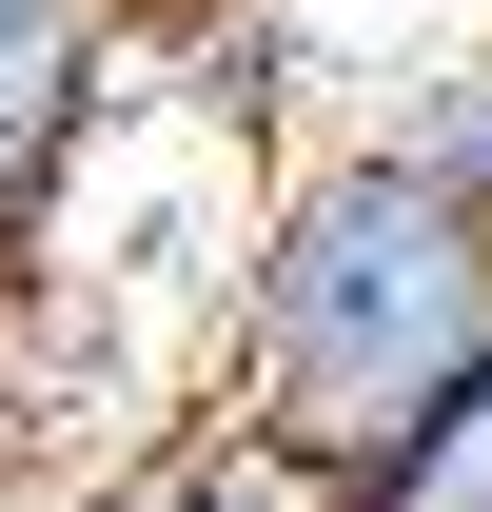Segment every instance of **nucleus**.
<instances>
[{
	"mask_svg": "<svg viewBox=\"0 0 492 512\" xmlns=\"http://www.w3.org/2000/svg\"><path fill=\"white\" fill-rule=\"evenodd\" d=\"M197 512H355V453H315V434H276V414H178V453H158Z\"/></svg>",
	"mask_w": 492,
	"mask_h": 512,
	"instance_id": "3",
	"label": "nucleus"
},
{
	"mask_svg": "<svg viewBox=\"0 0 492 512\" xmlns=\"http://www.w3.org/2000/svg\"><path fill=\"white\" fill-rule=\"evenodd\" d=\"M99 79H119V20H60V40H0V256H40L79 138H99Z\"/></svg>",
	"mask_w": 492,
	"mask_h": 512,
	"instance_id": "2",
	"label": "nucleus"
},
{
	"mask_svg": "<svg viewBox=\"0 0 492 512\" xmlns=\"http://www.w3.org/2000/svg\"><path fill=\"white\" fill-rule=\"evenodd\" d=\"M79 512H197V493H178V473H119V493H79Z\"/></svg>",
	"mask_w": 492,
	"mask_h": 512,
	"instance_id": "7",
	"label": "nucleus"
},
{
	"mask_svg": "<svg viewBox=\"0 0 492 512\" xmlns=\"http://www.w3.org/2000/svg\"><path fill=\"white\" fill-rule=\"evenodd\" d=\"M60 20H119V0H0V40H60Z\"/></svg>",
	"mask_w": 492,
	"mask_h": 512,
	"instance_id": "6",
	"label": "nucleus"
},
{
	"mask_svg": "<svg viewBox=\"0 0 492 512\" xmlns=\"http://www.w3.org/2000/svg\"><path fill=\"white\" fill-rule=\"evenodd\" d=\"M394 138H414L433 178L473 197V237H492V60H453V79H433V99H414V119H394Z\"/></svg>",
	"mask_w": 492,
	"mask_h": 512,
	"instance_id": "5",
	"label": "nucleus"
},
{
	"mask_svg": "<svg viewBox=\"0 0 492 512\" xmlns=\"http://www.w3.org/2000/svg\"><path fill=\"white\" fill-rule=\"evenodd\" d=\"M355 512H492V355H473V375H433L414 414L355 453Z\"/></svg>",
	"mask_w": 492,
	"mask_h": 512,
	"instance_id": "4",
	"label": "nucleus"
},
{
	"mask_svg": "<svg viewBox=\"0 0 492 512\" xmlns=\"http://www.w3.org/2000/svg\"><path fill=\"white\" fill-rule=\"evenodd\" d=\"M492 355V237L473 197L433 178L414 138H335L256 197L237 237V335H217V394L276 414L315 453H374L433 375Z\"/></svg>",
	"mask_w": 492,
	"mask_h": 512,
	"instance_id": "1",
	"label": "nucleus"
}]
</instances>
